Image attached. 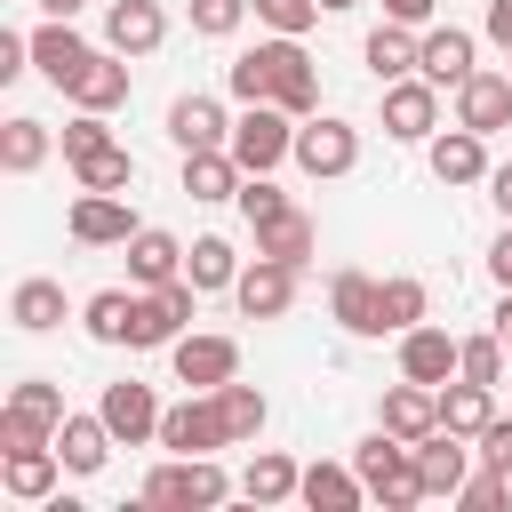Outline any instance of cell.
<instances>
[{"label":"cell","instance_id":"54","mask_svg":"<svg viewBox=\"0 0 512 512\" xmlns=\"http://www.w3.org/2000/svg\"><path fill=\"white\" fill-rule=\"evenodd\" d=\"M488 40L512 56V0H488Z\"/></svg>","mask_w":512,"mask_h":512},{"label":"cell","instance_id":"27","mask_svg":"<svg viewBox=\"0 0 512 512\" xmlns=\"http://www.w3.org/2000/svg\"><path fill=\"white\" fill-rule=\"evenodd\" d=\"M176 272H184V240L160 232V224H136V240H128V280H136V288H160V280H176Z\"/></svg>","mask_w":512,"mask_h":512},{"label":"cell","instance_id":"38","mask_svg":"<svg viewBox=\"0 0 512 512\" xmlns=\"http://www.w3.org/2000/svg\"><path fill=\"white\" fill-rule=\"evenodd\" d=\"M48 144H56V136H48L40 120H24V112H16V120L0 128V168H8V176H32V168L48 160Z\"/></svg>","mask_w":512,"mask_h":512},{"label":"cell","instance_id":"43","mask_svg":"<svg viewBox=\"0 0 512 512\" xmlns=\"http://www.w3.org/2000/svg\"><path fill=\"white\" fill-rule=\"evenodd\" d=\"M8 408H24V416H40V424H64L72 408H64V392L48 384V376H24L16 392H8Z\"/></svg>","mask_w":512,"mask_h":512},{"label":"cell","instance_id":"55","mask_svg":"<svg viewBox=\"0 0 512 512\" xmlns=\"http://www.w3.org/2000/svg\"><path fill=\"white\" fill-rule=\"evenodd\" d=\"M488 328H496V336H504V352H512V288L496 296V312H488Z\"/></svg>","mask_w":512,"mask_h":512},{"label":"cell","instance_id":"3","mask_svg":"<svg viewBox=\"0 0 512 512\" xmlns=\"http://www.w3.org/2000/svg\"><path fill=\"white\" fill-rule=\"evenodd\" d=\"M256 56H264V80H272V104L296 112V120H312L320 112V64L304 56V40L272 32V40H256Z\"/></svg>","mask_w":512,"mask_h":512},{"label":"cell","instance_id":"12","mask_svg":"<svg viewBox=\"0 0 512 512\" xmlns=\"http://www.w3.org/2000/svg\"><path fill=\"white\" fill-rule=\"evenodd\" d=\"M232 304H240V320H280V312L296 304V264H280V256H256V264H240V280H232Z\"/></svg>","mask_w":512,"mask_h":512},{"label":"cell","instance_id":"57","mask_svg":"<svg viewBox=\"0 0 512 512\" xmlns=\"http://www.w3.org/2000/svg\"><path fill=\"white\" fill-rule=\"evenodd\" d=\"M320 8H328V16H344V8H360V0H320Z\"/></svg>","mask_w":512,"mask_h":512},{"label":"cell","instance_id":"49","mask_svg":"<svg viewBox=\"0 0 512 512\" xmlns=\"http://www.w3.org/2000/svg\"><path fill=\"white\" fill-rule=\"evenodd\" d=\"M472 448H480V464H496V472H512V416H488V432H480Z\"/></svg>","mask_w":512,"mask_h":512},{"label":"cell","instance_id":"36","mask_svg":"<svg viewBox=\"0 0 512 512\" xmlns=\"http://www.w3.org/2000/svg\"><path fill=\"white\" fill-rule=\"evenodd\" d=\"M80 328H88L96 344H128V328H136V296H128V288H96V296L80 304Z\"/></svg>","mask_w":512,"mask_h":512},{"label":"cell","instance_id":"47","mask_svg":"<svg viewBox=\"0 0 512 512\" xmlns=\"http://www.w3.org/2000/svg\"><path fill=\"white\" fill-rule=\"evenodd\" d=\"M504 496H512V472H496V464H488V472H472V480L456 488V504H464V512H496Z\"/></svg>","mask_w":512,"mask_h":512},{"label":"cell","instance_id":"50","mask_svg":"<svg viewBox=\"0 0 512 512\" xmlns=\"http://www.w3.org/2000/svg\"><path fill=\"white\" fill-rule=\"evenodd\" d=\"M32 72V32H0V80H24Z\"/></svg>","mask_w":512,"mask_h":512},{"label":"cell","instance_id":"46","mask_svg":"<svg viewBox=\"0 0 512 512\" xmlns=\"http://www.w3.org/2000/svg\"><path fill=\"white\" fill-rule=\"evenodd\" d=\"M56 440V424H40V416H24V408H0V456L8 448H48Z\"/></svg>","mask_w":512,"mask_h":512},{"label":"cell","instance_id":"1","mask_svg":"<svg viewBox=\"0 0 512 512\" xmlns=\"http://www.w3.org/2000/svg\"><path fill=\"white\" fill-rule=\"evenodd\" d=\"M224 496H232V480H224L216 456H168V464H152L144 488H136L144 512H216Z\"/></svg>","mask_w":512,"mask_h":512},{"label":"cell","instance_id":"6","mask_svg":"<svg viewBox=\"0 0 512 512\" xmlns=\"http://www.w3.org/2000/svg\"><path fill=\"white\" fill-rule=\"evenodd\" d=\"M296 168L304 176H352L360 168V128L352 120H336V112H312V120H296Z\"/></svg>","mask_w":512,"mask_h":512},{"label":"cell","instance_id":"17","mask_svg":"<svg viewBox=\"0 0 512 512\" xmlns=\"http://www.w3.org/2000/svg\"><path fill=\"white\" fill-rule=\"evenodd\" d=\"M376 424H384L392 440H408V448H416L424 432H440V392H432V384H416V376H400V384L376 400Z\"/></svg>","mask_w":512,"mask_h":512},{"label":"cell","instance_id":"23","mask_svg":"<svg viewBox=\"0 0 512 512\" xmlns=\"http://www.w3.org/2000/svg\"><path fill=\"white\" fill-rule=\"evenodd\" d=\"M256 232V256H280V264H312V248H320V224L304 216V208H280V216H264V224H248Z\"/></svg>","mask_w":512,"mask_h":512},{"label":"cell","instance_id":"7","mask_svg":"<svg viewBox=\"0 0 512 512\" xmlns=\"http://www.w3.org/2000/svg\"><path fill=\"white\" fill-rule=\"evenodd\" d=\"M160 448L168 456H216V448H232L216 392H184L176 408H160Z\"/></svg>","mask_w":512,"mask_h":512},{"label":"cell","instance_id":"15","mask_svg":"<svg viewBox=\"0 0 512 512\" xmlns=\"http://www.w3.org/2000/svg\"><path fill=\"white\" fill-rule=\"evenodd\" d=\"M88 56H96V48L72 32V16H48V24L32 32V72H40L48 88H72V80L88 72Z\"/></svg>","mask_w":512,"mask_h":512},{"label":"cell","instance_id":"31","mask_svg":"<svg viewBox=\"0 0 512 512\" xmlns=\"http://www.w3.org/2000/svg\"><path fill=\"white\" fill-rule=\"evenodd\" d=\"M296 488H304V464L280 456V448H256L248 472H240V496H248V504H288Z\"/></svg>","mask_w":512,"mask_h":512},{"label":"cell","instance_id":"48","mask_svg":"<svg viewBox=\"0 0 512 512\" xmlns=\"http://www.w3.org/2000/svg\"><path fill=\"white\" fill-rule=\"evenodd\" d=\"M104 144H112L104 112H72V120H64V160H80V152H104Z\"/></svg>","mask_w":512,"mask_h":512},{"label":"cell","instance_id":"28","mask_svg":"<svg viewBox=\"0 0 512 512\" xmlns=\"http://www.w3.org/2000/svg\"><path fill=\"white\" fill-rule=\"evenodd\" d=\"M80 112H112V104H128V56L120 48H104V56H88V72L64 88Z\"/></svg>","mask_w":512,"mask_h":512},{"label":"cell","instance_id":"5","mask_svg":"<svg viewBox=\"0 0 512 512\" xmlns=\"http://www.w3.org/2000/svg\"><path fill=\"white\" fill-rule=\"evenodd\" d=\"M192 312H200V288L176 272V280H160V288H144L136 296V328H128V352H160V344H176L184 328H192Z\"/></svg>","mask_w":512,"mask_h":512},{"label":"cell","instance_id":"8","mask_svg":"<svg viewBox=\"0 0 512 512\" xmlns=\"http://www.w3.org/2000/svg\"><path fill=\"white\" fill-rule=\"evenodd\" d=\"M168 360H176V384H184V392H216V384H232V376H240V336L184 328V336L168 344Z\"/></svg>","mask_w":512,"mask_h":512},{"label":"cell","instance_id":"9","mask_svg":"<svg viewBox=\"0 0 512 512\" xmlns=\"http://www.w3.org/2000/svg\"><path fill=\"white\" fill-rule=\"evenodd\" d=\"M64 232H72L80 248H128V240H136V208H128L120 192H80V200L64 208Z\"/></svg>","mask_w":512,"mask_h":512},{"label":"cell","instance_id":"51","mask_svg":"<svg viewBox=\"0 0 512 512\" xmlns=\"http://www.w3.org/2000/svg\"><path fill=\"white\" fill-rule=\"evenodd\" d=\"M488 280H496V288H512V224L488 240Z\"/></svg>","mask_w":512,"mask_h":512},{"label":"cell","instance_id":"45","mask_svg":"<svg viewBox=\"0 0 512 512\" xmlns=\"http://www.w3.org/2000/svg\"><path fill=\"white\" fill-rule=\"evenodd\" d=\"M280 208H296V200H288L272 176H240V216H248V224H264V216H280Z\"/></svg>","mask_w":512,"mask_h":512},{"label":"cell","instance_id":"56","mask_svg":"<svg viewBox=\"0 0 512 512\" xmlns=\"http://www.w3.org/2000/svg\"><path fill=\"white\" fill-rule=\"evenodd\" d=\"M88 0H40V16H80Z\"/></svg>","mask_w":512,"mask_h":512},{"label":"cell","instance_id":"11","mask_svg":"<svg viewBox=\"0 0 512 512\" xmlns=\"http://www.w3.org/2000/svg\"><path fill=\"white\" fill-rule=\"evenodd\" d=\"M424 160H432L440 184H488V168H496V160H488V136L464 128V120H456V128H432V136H424Z\"/></svg>","mask_w":512,"mask_h":512},{"label":"cell","instance_id":"40","mask_svg":"<svg viewBox=\"0 0 512 512\" xmlns=\"http://www.w3.org/2000/svg\"><path fill=\"white\" fill-rule=\"evenodd\" d=\"M504 336L488 328V336H464V352H456V376H472V384H504Z\"/></svg>","mask_w":512,"mask_h":512},{"label":"cell","instance_id":"33","mask_svg":"<svg viewBox=\"0 0 512 512\" xmlns=\"http://www.w3.org/2000/svg\"><path fill=\"white\" fill-rule=\"evenodd\" d=\"M64 288L56 280H16V296H8V320L24 328V336H48V328H64Z\"/></svg>","mask_w":512,"mask_h":512},{"label":"cell","instance_id":"13","mask_svg":"<svg viewBox=\"0 0 512 512\" xmlns=\"http://www.w3.org/2000/svg\"><path fill=\"white\" fill-rule=\"evenodd\" d=\"M96 416L112 424V440H120V448H144V440H160V400H152V384H136V376L104 384Z\"/></svg>","mask_w":512,"mask_h":512},{"label":"cell","instance_id":"14","mask_svg":"<svg viewBox=\"0 0 512 512\" xmlns=\"http://www.w3.org/2000/svg\"><path fill=\"white\" fill-rule=\"evenodd\" d=\"M328 312H336L344 336H384V280H368L360 264H344L328 280Z\"/></svg>","mask_w":512,"mask_h":512},{"label":"cell","instance_id":"22","mask_svg":"<svg viewBox=\"0 0 512 512\" xmlns=\"http://www.w3.org/2000/svg\"><path fill=\"white\" fill-rule=\"evenodd\" d=\"M456 120L480 128V136L512 128V72H472V80L456 88Z\"/></svg>","mask_w":512,"mask_h":512},{"label":"cell","instance_id":"44","mask_svg":"<svg viewBox=\"0 0 512 512\" xmlns=\"http://www.w3.org/2000/svg\"><path fill=\"white\" fill-rule=\"evenodd\" d=\"M224 88H232V104H272V80H264V56L248 48V56H232V72H224Z\"/></svg>","mask_w":512,"mask_h":512},{"label":"cell","instance_id":"30","mask_svg":"<svg viewBox=\"0 0 512 512\" xmlns=\"http://www.w3.org/2000/svg\"><path fill=\"white\" fill-rule=\"evenodd\" d=\"M488 416H496V384H472V376H448V384H440V424H448V432L480 440Z\"/></svg>","mask_w":512,"mask_h":512},{"label":"cell","instance_id":"42","mask_svg":"<svg viewBox=\"0 0 512 512\" xmlns=\"http://www.w3.org/2000/svg\"><path fill=\"white\" fill-rule=\"evenodd\" d=\"M184 8H192V32L200 40H232L248 24V0H184Z\"/></svg>","mask_w":512,"mask_h":512},{"label":"cell","instance_id":"53","mask_svg":"<svg viewBox=\"0 0 512 512\" xmlns=\"http://www.w3.org/2000/svg\"><path fill=\"white\" fill-rule=\"evenodd\" d=\"M488 200H496V216L512 224V160H496V168H488Z\"/></svg>","mask_w":512,"mask_h":512},{"label":"cell","instance_id":"21","mask_svg":"<svg viewBox=\"0 0 512 512\" xmlns=\"http://www.w3.org/2000/svg\"><path fill=\"white\" fill-rule=\"evenodd\" d=\"M168 136H176V152H216V144H232V112L216 96H176L168 104Z\"/></svg>","mask_w":512,"mask_h":512},{"label":"cell","instance_id":"39","mask_svg":"<svg viewBox=\"0 0 512 512\" xmlns=\"http://www.w3.org/2000/svg\"><path fill=\"white\" fill-rule=\"evenodd\" d=\"M424 312H432V288H424L416 272H392V280H384V336H408Z\"/></svg>","mask_w":512,"mask_h":512},{"label":"cell","instance_id":"59","mask_svg":"<svg viewBox=\"0 0 512 512\" xmlns=\"http://www.w3.org/2000/svg\"><path fill=\"white\" fill-rule=\"evenodd\" d=\"M504 72H512V56H504Z\"/></svg>","mask_w":512,"mask_h":512},{"label":"cell","instance_id":"41","mask_svg":"<svg viewBox=\"0 0 512 512\" xmlns=\"http://www.w3.org/2000/svg\"><path fill=\"white\" fill-rule=\"evenodd\" d=\"M248 16H256V24H272V32H296V40H304L328 8H320V0H248Z\"/></svg>","mask_w":512,"mask_h":512},{"label":"cell","instance_id":"19","mask_svg":"<svg viewBox=\"0 0 512 512\" xmlns=\"http://www.w3.org/2000/svg\"><path fill=\"white\" fill-rule=\"evenodd\" d=\"M456 352H464V336H448V328H432V320H416L408 336H400V376H416V384H448L456 376Z\"/></svg>","mask_w":512,"mask_h":512},{"label":"cell","instance_id":"16","mask_svg":"<svg viewBox=\"0 0 512 512\" xmlns=\"http://www.w3.org/2000/svg\"><path fill=\"white\" fill-rule=\"evenodd\" d=\"M416 72L432 80V88H464L480 64H472V32L464 24H424V40H416Z\"/></svg>","mask_w":512,"mask_h":512},{"label":"cell","instance_id":"34","mask_svg":"<svg viewBox=\"0 0 512 512\" xmlns=\"http://www.w3.org/2000/svg\"><path fill=\"white\" fill-rule=\"evenodd\" d=\"M64 168H72V184H80V192H128V184H136V152H128V144L80 152V160H64Z\"/></svg>","mask_w":512,"mask_h":512},{"label":"cell","instance_id":"52","mask_svg":"<svg viewBox=\"0 0 512 512\" xmlns=\"http://www.w3.org/2000/svg\"><path fill=\"white\" fill-rule=\"evenodd\" d=\"M384 16H392V24H432L440 0H384Z\"/></svg>","mask_w":512,"mask_h":512},{"label":"cell","instance_id":"24","mask_svg":"<svg viewBox=\"0 0 512 512\" xmlns=\"http://www.w3.org/2000/svg\"><path fill=\"white\" fill-rule=\"evenodd\" d=\"M112 448H120V440H112V424H104L96 408L56 424V456H64V472H80V480H88V472H104V456H112Z\"/></svg>","mask_w":512,"mask_h":512},{"label":"cell","instance_id":"4","mask_svg":"<svg viewBox=\"0 0 512 512\" xmlns=\"http://www.w3.org/2000/svg\"><path fill=\"white\" fill-rule=\"evenodd\" d=\"M232 160H240L248 176H272L280 160H296V112H280V104H240V120H232Z\"/></svg>","mask_w":512,"mask_h":512},{"label":"cell","instance_id":"2","mask_svg":"<svg viewBox=\"0 0 512 512\" xmlns=\"http://www.w3.org/2000/svg\"><path fill=\"white\" fill-rule=\"evenodd\" d=\"M352 472L368 480V504H384V512H408V504H424V472H416V448L408 440H392L384 424L352 448Z\"/></svg>","mask_w":512,"mask_h":512},{"label":"cell","instance_id":"35","mask_svg":"<svg viewBox=\"0 0 512 512\" xmlns=\"http://www.w3.org/2000/svg\"><path fill=\"white\" fill-rule=\"evenodd\" d=\"M184 280H192L200 296H216V288H232V280H240V256H232V240H224V232H208V240H192V248H184Z\"/></svg>","mask_w":512,"mask_h":512},{"label":"cell","instance_id":"58","mask_svg":"<svg viewBox=\"0 0 512 512\" xmlns=\"http://www.w3.org/2000/svg\"><path fill=\"white\" fill-rule=\"evenodd\" d=\"M504 384H512V368H504Z\"/></svg>","mask_w":512,"mask_h":512},{"label":"cell","instance_id":"10","mask_svg":"<svg viewBox=\"0 0 512 512\" xmlns=\"http://www.w3.org/2000/svg\"><path fill=\"white\" fill-rule=\"evenodd\" d=\"M440 128V88L424 80V72H408V80H384V136H400V144H424Z\"/></svg>","mask_w":512,"mask_h":512},{"label":"cell","instance_id":"37","mask_svg":"<svg viewBox=\"0 0 512 512\" xmlns=\"http://www.w3.org/2000/svg\"><path fill=\"white\" fill-rule=\"evenodd\" d=\"M216 408H224V432H232V448H240V440H256V432L272 424V400H264L256 384H240V376H232V384H216Z\"/></svg>","mask_w":512,"mask_h":512},{"label":"cell","instance_id":"32","mask_svg":"<svg viewBox=\"0 0 512 512\" xmlns=\"http://www.w3.org/2000/svg\"><path fill=\"white\" fill-rule=\"evenodd\" d=\"M312 512H360L368 504V480L352 464H304V488H296Z\"/></svg>","mask_w":512,"mask_h":512},{"label":"cell","instance_id":"26","mask_svg":"<svg viewBox=\"0 0 512 512\" xmlns=\"http://www.w3.org/2000/svg\"><path fill=\"white\" fill-rule=\"evenodd\" d=\"M416 40H424V32H416V24H392V16H384V24L368 32V40H360V64L376 72V88H384V80H408V72H416Z\"/></svg>","mask_w":512,"mask_h":512},{"label":"cell","instance_id":"18","mask_svg":"<svg viewBox=\"0 0 512 512\" xmlns=\"http://www.w3.org/2000/svg\"><path fill=\"white\" fill-rule=\"evenodd\" d=\"M472 456H480V448H464V432H448V424H440V432H424V440H416L424 496H448V504H456V488L472 480Z\"/></svg>","mask_w":512,"mask_h":512},{"label":"cell","instance_id":"20","mask_svg":"<svg viewBox=\"0 0 512 512\" xmlns=\"http://www.w3.org/2000/svg\"><path fill=\"white\" fill-rule=\"evenodd\" d=\"M160 40H168L160 0H112V8H104V48H120V56H152Z\"/></svg>","mask_w":512,"mask_h":512},{"label":"cell","instance_id":"29","mask_svg":"<svg viewBox=\"0 0 512 512\" xmlns=\"http://www.w3.org/2000/svg\"><path fill=\"white\" fill-rule=\"evenodd\" d=\"M240 176H248V168L232 160V144H216V152H184V192L208 200V208H216V200H240Z\"/></svg>","mask_w":512,"mask_h":512},{"label":"cell","instance_id":"25","mask_svg":"<svg viewBox=\"0 0 512 512\" xmlns=\"http://www.w3.org/2000/svg\"><path fill=\"white\" fill-rule=\"evenodd\" d=\"M56 472H64L56 440H48V448H8V464H0V488H8L16 504H48V496H56Z\"/></svg>","mask_w":512,"mask_h":512}]
</instances>
